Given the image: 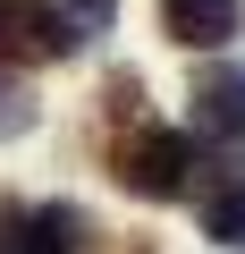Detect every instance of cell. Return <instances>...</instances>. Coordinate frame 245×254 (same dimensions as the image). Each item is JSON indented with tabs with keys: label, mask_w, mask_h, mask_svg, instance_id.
I'll return each mask as SVG.
<instances>
[{
	"label": "cell",
	"mask_w": 245,
	"mask_h": 254,
	"mask_svg": "<svg viewBox=\"0 0 245 254\" xmlns=\"http://www.w3.org/2000/svg\"><path fill=\"white\" fill-rule=\"evenodd\" d=\"M195 136L186 127H127V136L110 144V178L127 187L136 203H178L195 195Z\"/></svg>",
	"instance_id": "obj_1"
},
{
	"label": "cell",
	"mask_w": 245,
	"mask_h": 254,
	"mask_svg": "<svg viewBox=\"0 0 245 254\" xmlns=\"http://www.w3.org/2000/svg\"><path fill=\"white\" fill-rule=\"evenodd\" d=\"M85 34L59 17V0H0V68H51Z\"/></svg>",
	"instance_id": "obj_2"
},
{
	"label": "cell",
	"mask_w": 245,
	"mask_h": 254,
	"mask_svg": "<svg viewBox=\"0 0 245 254\" xmlns=\"http://www.w3.org/2000/svg\"><path fill=\"white\" fill-rule=\"evenodd\" d=\"M195 136H211V144H245V68H203L195 76Z\"/></svg>",
	"instance_id": "obj_3"
},
{
	"label": "cell",
	"mask_w": 245,
	"mask_h": 254,
	"mask_svg": "<svg viewBox=\"0 0 245 254\" xmlns=\"http://www.w3.org/2000/svg\"><path fill=\"white\" fill-rule=\"evenodd\" d=\"M245 26V0H161V34L178 51H220Z\"/></svg>",
	"instance_id": "obj_4"
},
{
	"label": "cell",
	"mask_w": 245,
	"mask_h": 254,
	"mask_svg": "<svg viewBox=\"0 0 245 254\" xmlns=\"http://www.w3.org/2000/svg\"><path fill=\"white\" fill-rule=\"evenodd\" d=\"M85 237H93V220L76 203H34V212H17V246L9 254H85Z\"/></svg>",
	"instance_id": "obj_5"
},
{
	"label": "cell",
	"mask_w": 245,
	"mask_h": 254,
	"mask_svg": "<svg viewBox=\"0 0 245 254\" xmlns=\"http://www.w3.org/2000/svg\"><path fill=\"white\" fill-rule=\"evenodd\" d=\"M195 212H203V237L211 246H237L245 254V170H220L195 187Z\"/></svg>",
	"instance_id": "obj_6"
},
{
	"label": "cell",
	"mask_w": 245,
	"mask_h": 254,
	"mask_svg": "<svg viewBox=\"0 0 245 254\" xmlns=\"http://www.w3.org/2000/svg\"><path fill=\"white\" fill-rule=\"evenodd\" d=\"M110 9H118V0H59V17H68L76 34H101V26H110Z\"/></svg>",
	"instance_id": "obj_7"
},
{
	"label": "cell",
	"mask_w": 245,
	"mask_h": 254,
	"mask_svg": "<svg viewBox=\"0 0 245 254\" xmlns=\"http://www.w3.org/2000/svg\"><path fill=\"white\" fill-rule=\"evenodd\" d=\"M17 127H26V93H17V85H0V136H17Z\"/></svg>",
	"instance_id": "obj_8"
},
{
	"label": "cell",
	"mask_w": 245,
	"mask_h": 254,
	"mask_svg": "<svg viewBox=\"0 0 245 254\" xmlns=\"http://www.w3.org/2000/svg\"><path fill=\"white\" fill-rule=\"evenodd\" d=\"M9 246H17V203L0 195V254H9Z\"/></svg>",
	"instance_id": "obj_9"
}]
</instances>
